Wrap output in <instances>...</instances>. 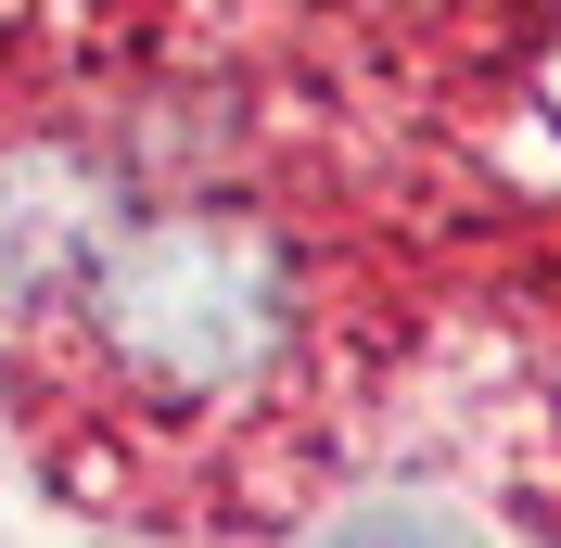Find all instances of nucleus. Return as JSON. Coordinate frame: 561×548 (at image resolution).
<instances>
[{"instance_id": "1", "label": "nucleus", "mask_w": 561, "mask_h": 548, "mask_svg": "<svg viewBox=\"0 0 561 548\" xmlns=\"http://www.w3.org/2000/svg\"><path fill=\"white\" fill-rule=\"evenodd\" d=\"M90 370L153 421H217L255 409L294 357V242L230 205L192 217H128L65 294Z\"/></svg>"}, {"instance_id": "2", "label": "nucleus", "mask_w": 561, "mask_h": 548, "mask_svg": "<svg viewBox=\"0 0 561 548\" xmlns=\"http://www.w3.org/2000/svg\"><path fill=\"white\" fill-rule=\"evenodd\" d=\"M115 230H128V217H115V167L103 153L0 140V319L38 307V294H77Z\"/></svg>"}]
</instances>
